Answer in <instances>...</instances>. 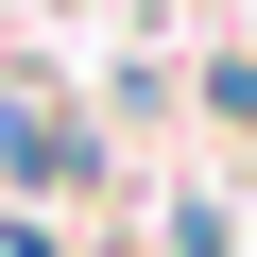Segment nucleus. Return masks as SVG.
<instances>
[{"label":"nucleus","instance_id":"nucleus-1","mask_svg":"<svg viewBox=\"0 0 257 257\" xmlns=\"http://www.w3.org/2000/svg\"><path fill=\"white\" fill-rule=\"evenodd\" d=\"M0 189H103V120H69L0 69Z\"/></svg>","mask_w":257,"mask_h":257},{"label":"nucleus","instance_id":"nucleus-2","mask_svg":"<svg viewBox=\"0 0 257 257\" xmlns=\"http://www.w3.org/2000/svg\"><path fill=\"white\" fill-rule=\"evenodd\" d=\"M155 257H240V206H223V189H172V206H155Z\"/></svg>","mask_w":257,"mask_h":257},{"label":"nucleus","instance_id":"nucleus-3","mask_svg":"<svg viewBox=\"0 0 257 257\" xmlns=\"http://www.w3.org/2000/svg\"><path fill=\"white\" fill-rule=\"evenodd\" d=\"M189 103L223 120V138H257V52H206V69H189Z\"/></svg>","mask_w":257,"mask_h":257},{"label":"nucleus","instance_id":"nucleus-4","mask_svg":"<svg viewBox=\"0 0 257 257\" xmlns=\"http://www.w3.org/2000/svg\"><path fill=\"white\" fill-rule=\"evenodd\" d=\"M0 257H69V223H35V206H0Z\"/></svg>","mask_w":257,"mask_h":257}]
</instances>
